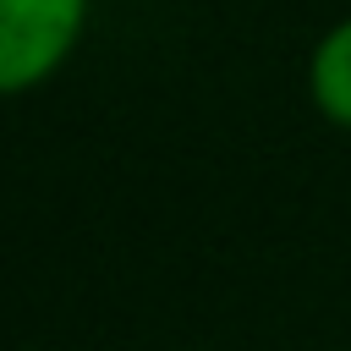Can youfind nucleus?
<instances>
[{
  "mask_svg": "<svg viewBox=\"0 0 351 351\" xmlns=\"http://www.w3.org/2000/svg\"><path fill=\"white\" fill-rule=\"evenodd\" d=\"M88 0H0V82L11 93L49 77L77 44Z\"/></svg>",
  "mask_w": 351,
  "mask_h": 351,
  "instance_id": "f257e3e1",
  "label": "nucleus"
},
{
  "mask_svg": "<svg viewBox=\"0 0 351 351\" xmlns=\"http://www.w3.org/2000/svg\"><path fill=\"white\" fill-rule=\"evenodd\" d=\"M307 82H313L318 110H324L335 126H351V22H340V27L324 33V44L313 49Z\"/></svg>",
  "mask_w": 351,
  "mask_h": 351,
  "instance_id": "f03ea898",
  "label": "nucleus"
}]
</instances>
